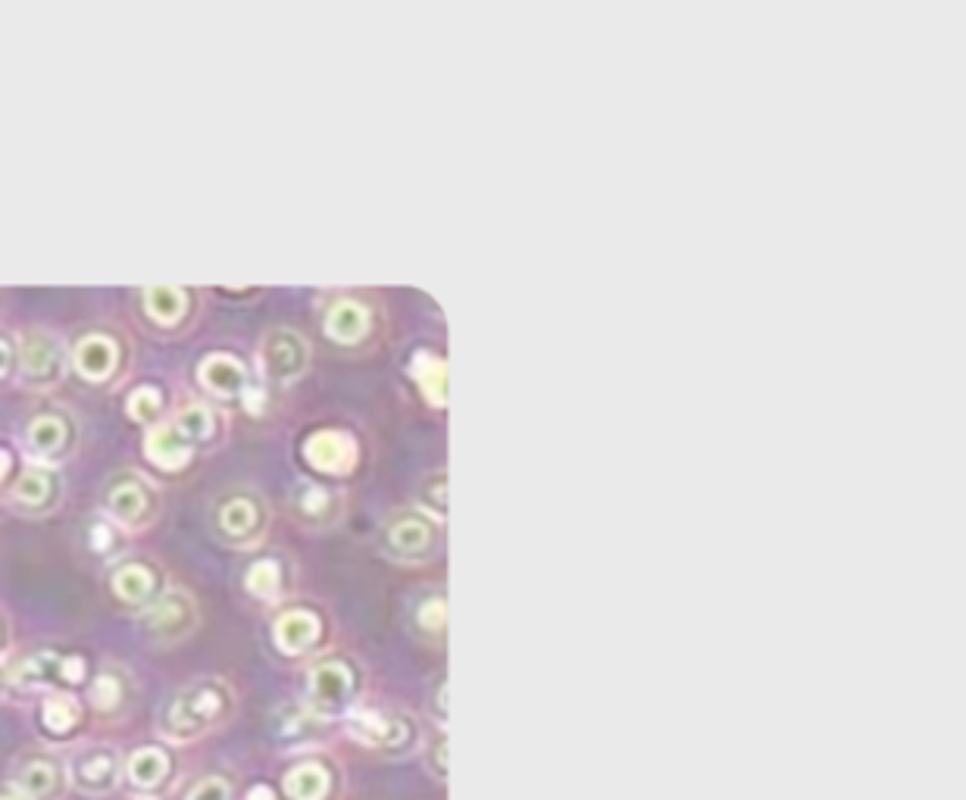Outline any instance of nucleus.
Segmentation results:
<instances>
[{
	"label": "nucleus",
	"instance_id": "f257e3e1",
	"mask_svg": "<svg viewBox=\"0 0 966 800\" xmlns=\"http://www.w3.org/2000/svg\"><path fill=\"white\" fill-rule=\"evenodd\" d=\"M232 714V691L220 679H197L179 688L160 710L156 729L166 741L189 745L223 726Z\"/></svg>",
	"mask_w": 966,
	"mask_h": 800
},
{
	"label": "nucleus",
	"instance_id": "f03ea898",
	"mask_svg": "<svg viewBox=\"0 0 966 800\" xmlns=\"http://www.w3.org/2000/svg\"><path fill=\"white\" fill-rule=\"evenodd\" d=\"M10 784L29 800H63L70 791V766L57 753L29 750L22 753L10 772Z\"/></svg>",
	"mask_w": 966,
	"mask_h": 800
},
{
	"label": "nucleus",
	"instance_id": "7ed1b4c3",
	"mask_svg": "<svg viewBox=\"0 0 966 800\" xmlns=\"http://www.w3.org/2000/svg\"><path fill=\"white\" fill-rule=\"evenodd\" d=\"M85 679V660L79 654H57V650H35L10 669V681L17 688L41 691L53 685H79Z\"/></svg>",
	"mask_w": 966,
	"mask_h": 800
},
{
	"label": "nucleus",
	"instance_id": "20e7f679",
	"mask_svg": "<svg viewBox=\"0 0 966 800\" xmlns=\"http://www.w3.org/2000/svg\"><path fill=\"white\" fill-rule=\"evenodd\" d=\"M70 782L88 794V798H104L113 794L122 782V757L110 745H91L79 750L70 763Z\"/></svg>",
	"mask_w": 966,
	"mask_h": 800
},
{
	"label": "nucleus",
	"instance_id": "39448f33",
	"mask_svg": "<svg viewBox=\"0 0 966 800\" xmlns=\"http://www.w3.org/2000/svg\"><path fill=\"white\" fill-rule=\"evenodd\" d=\"M122 779L135 791V798H151L166 791L173 782V757L160 745H141L122 760Z\"/></svg>",
	"mask_w": 966,
	"mask_h": 800
},
{
	"label": "nucleus",
	"instance_id": "423d86ee",
	"mask_svg": "<svg viewBox=\"0 0 966 800\" xmlns=\"http://www.w3.org/2000/svg\"><path fill=\"white\" fill-rule=\"evenodd\" d=\"M350 688H354V676L345 663L326 660L319 666H313L311 673V707L316 716L338 714L350 700Z\"/></svg>",
	"mask_w": 966,
	"mask_h": 800
},
{
	"label": "nucleus",
	"instance_id": "0eeeda50",
	"mask_svg": "<svg viewBox=\"0 0 966 800\" xmlns=\"http://www.w3.org/2000/svg\"><path fill=\"white\" fill-rule=\"evenodd\" d=\"M19 369L26 376V382L48 384L60 379L63 369V350L60 341L48 335V331H29L19 345Z\"/></svg>",
	"mask_w": 966,
	"mask_h": 800
},
{
	"label": "nucleus",
	"instance_id": "6e6552de",
	"mask_svg": "<svg viewBox=\"0 0 966 800\" xmlns=\"http://www.w3.org/2000/svg\"><path fill=\"white\" fill-rule=\"evenodd\" d=\"M141 623L156 638H179L194 626V604H191L189 594L166 592L144 609Z\"/></svg>",
	"mask_w": 966,
	"mask_h": 800
},
{
	"label": "nucleus",
	"instance_id": "1a4fd4ad",
	"mask_svg": "<svg viewBox=\"0 0 966 800\" xmlns=\"http://www.w3.org/2000/svg\"><path fill=\"white\" fill-rule=\"evenodd\" d=\"M263 363L273 379H294L307 363V345L294 331H273L263 341Z\"/></svg>",
	"mask_w": 966,
	"mask_h": 800
},
{
	"label": "nucleus",
	"instance_id": "9d476101",
	"mask_svg": "<svg viewBox=\"0 0 966 800\" xmlns=\"http://www.w3.org/2000/svg\"><path fill=\"white\" fill-rule=\"evenodd\" d=\"M144 453L148 460L160 466V470H179L185 466L191 457V444L173 429V422H160L151 425L144 435Z\"/></svg>",
	"mask_w": 966,
	"mask_h": 800
},
{
	"label": "nucleus",
	"instance_id": "9b49d317",
	"mask_svg": "<svg viewBox=\"0 0 966 800\" xmlns=\"http://www.w3.org/2000/svg\"><path fill=\"white\" fill-rule=\"evenodd\" d=\"M116 357H120V350L106 335H85L72 350V363L91 382L106 379L116 369Z\"/></svg>",
	"mask_w": 966,
	"mask_h": 800
},
{
	"label": "nucleus",
	"instance_id": "f8f14e48",
	"mask_svg": "<svg viewBox=\"0 0 966 800\" xmlns=\"http://www.w3.org/2000/svg\"><path fill=\"white\" fill-rule=\"evenodd\" d=\"M282 791L288 800H326L332 791V772L316 760H304L285 772Z\"/></svg>",
	"mask_w": 966,
	"mask_h": 800
},
{
	"label": "nucleus",
	"instance_id": "ddd939ff",
	"mask_svg": "<svg viewBox=\"0 0 966 800\" xmlns=\"http://www.w3.org/2000/svg\"><path fill=\"white\" fill-rule=\"evenodd\" d=\"M106 510L120 525H139L151 510V498L139 479H125L106 494Z\"/></svg>",
	"mask_w": 966,
	"mask_h": 800
},
{
	"label": "nucleus",
	"instance_id": "4468645a",
	"mask_svg": "<svg viewBox=\"0 0 966 800\" xmlns=\"http://www.w3.org/2000/svg\"><path fill=\"white\" fill-rule=\"evenodd\" d=\"M216 529L228 541H247L260 529V510L251 498H228L216 513Z\"/></svg>",
	"mask_w": 966,
	"mask_h": 800
},
{
	"label": "nucleus",
	"instance_id": "2eb2a0df",
	"mask_svg": "<svg viewBox=\"0 0 966 800\" xmlns=\"http://www.w3.org/2000/svg\"><path fill=\"white\" fill-rule=\"evenodd\" d=\"M201 382L213 394H238L244 388V366L228 353H213L201 363Z\"/></svg>",
	"mask_w": 966,
	"mask_h": 800
},
{
	"label": "nucleus",
	"instance_id": "dca6fc26",
	"mask_svg": "<svg viewBox=\"0 0 966 800\" xmlns=\"http://www.w3.org/2000/svg\"><path fill=\"white\" fill-rule=\"evenodd\" d=\"M82 722V707L70 695H51L41 704V729L51 738H70L75 726Z\"/></svg>",
	"mask_w": 966,
	"mask_h": 800
},
{
	"label": "nucleus",
	"instance_id": "f3484780",
	"mask_svg": "<svg viewBox=\"0 0 966 800\" xmlns=\"http://www.w3.org/2000/svg\"><path fill=\"white\" fill-rule=\"evenodd\" d=\"M316 632H319L316 616H311L307 609H292L276 623V644L285 654H301L316 642Z\"/></svg>",
	"mask_w": 966,
	"mask_h": 800
},
{
	"label": "nucleus",
	"instance_id": "a211bd4d",
	"mask_svg": "<svg viewBox=\"0 0 966 800\" xmlns=\"http://www.w3.org/2000/svg\"><path fill=\"white\" fill-rule=\"evenodd\" d=\"M88 697H91L94 710H98L101 716H116L122 714L125 704H129V681H125V676H122L120 669H104L98 679L91 681Z\"/></svg>",
	"mask_w": 966,
	"mask_h": 800
},
{
	"label": "nucleus",
	"instance_id": "6ab92c4d",
	"mask_svg": "<svg viewBox=\"0 0 966 800\" xmlns=\"http://www.w3.org/2000/svg\"><path fill=\"white\" fill-rule=\"evenodd\" d=\"M53 491H57V482H53L51 472L44 466H26V472L13 485V501L26 510H41V506L51 504Z\"/></svg>",
	"mask_w": 966,
	"mask_h": 800
},
{
	"label": "nucleus",
	"instance_id": "aec40b11",
	"mask_svg": "<svg viewBox=\"0 0 966 800\" xmlns=\"http://www.w3.org/2000/svg\"><path fill=\"white\" fill-rule=\"evenodd\" d=\"M113 592L125 604H144L154 594V573L144 563H125L113 573Z\"/></svg>",
	"mask_w": 966,
	"mask_h": 800
},
{
	"label": "nucleus",
	"instance_id": "412c9836",
	"mask_svg": "<svg viewBox=\"0 0 966 800\" xmlns=\"http://www.w3.org/2000/svg\"><path fill=\"white\" fill-rule=\"evenodd\" d=\"M185 300L189 295L182 288H173V285H154V288H144V310L151 319H156L160 326H173L179 322V316L185 314Z\"/></svg>",
	"mask_w": 966,
	"mask_h": 800
},
{
	"label": "nucleus",
	"instance_id": "4be33fe9",
	"mask_svg": "<svg viewBox=\"0 0 966 800\" xmlns=\"http://www.w3.org/2000/svg\"><path fill=\"white\" fill-rule=\"evenodd\" d=\"M307 457H311L313 466L338 472L350 463V444L342 435H335V432H319V435H313L307 441Z\"/></svg>",
	"mask_w": 966,
	"mask_h": 800
},
{
	"label": "nucleus",
	"instance_id": "5701e85b",
	"mask_svg": "<svg viewBox=\"0 0 966 800\" xmlns=\"http://www.w3.org/2000/svg\"><path fill=\"white\" fill-rule=\"evenodd\" d=\"M347 731H350L357 741H363V745L382 748V745H392V741H397V735H400V722H392V719H385V716L363 710V714L350 716Z\"/></svg>",
	"mask_w": 966,
	"mask_h": 800
},
{
	"label": "nucleus",
	"instance_id": "b1692460",
	"mask_svg": "<svg viewBox=\"0 0 966 800\" xmlns=\"http://www.w3.org/2000/svg\"><path fill=\"white\" fill-rule=\"evenodd\" d=\"M26 438H29V444H32L38 453L51 457V453L63 451V444H67V422H63L60 417H53V413H48V417H35L32 422H29Z\"/></svg>",
	"mask_w": 966,
	"mask_h": 800
},
{
	"label": "nucleus",
	"instance_id": "393cba45",
	"mask_svg": "<svg viewBox=\"0 0 966 800\" xmlns=\"http://www.w3.org/2000/svg\"><path fill=\"white\" fill-rule=\"evenodd\" d=\"M173 429L185 438L189 444L191 441H201V438H207L210 429H213V413H210V407H204V403H189V407H182V410L175 413Z\"/></svg>",
	"mask_w": 966,
	"mask_h": 800
},
{
	"label": "nucleus",
	"instance_id": "a878e982",
	"mask_svg": "<svg viewBox=\"0 0 966 800\" xmlns=\"http://www.w3.org/2000/svg\"><path fill=\"white\" fill-rule=\"evenodd\" d=\"M316 729V714L311 707H288L278 714V735L292 741H307V735Z\"/></svg>",
	"mask_w": 966,
	"mask_h": 800
},
{
	"label": "nucleus",
	"instance_id": "bb28decb",
	"mask_svg": "<svg viewBox=\"0 0 966 800\" xmlns=\"http://www.w3.org/2000/svg\"><path fill=\"white\" fill-rule=\"evenodd\" d=\"M247 592H254L257 597H273L278 592V566L273 560H257L247 570Z\"/></svg>",
	"mask_w": 966,
	"mask_h": 800
},
{
	"label": "nucleus",
	"instance_id": "cd10ccee",
	"mask_svg": "<svg viewBox=\"0 0 966 800\" xmlns=\"http://www.w3.org/2000/svg\"><path fill=\"white\" fill-rule=\"evenodd\" d=\"M129 417L135 422H154L156 410H160V391L154 384H141L139 391H132V398L125 403Z\"/></svg>",
	"mask_w": 966,
	"mask_h": 800
},
{
	"label": "nucleus",
	"instance_id": "c85d7f7f",
	"mask_svg": "<svg viewBox=\"0 0 966 800\" xmlns=\"http://www.w3.org/2000/svg\"><path fill=\"white\" fill-rule=\"evenodd\" d=\"M185 800H235L232 794V782L223 779V776H207L201 782L194 784Z\"/></svg>",
	"mask_w": 966,
	"mask_h": 800
},
{
	"label": "nucleus",
	"instance_id": "c756f323",
	"mask_svg": "<svg viewBox=\"0 0 966 800\" xmlns=\"http://www.w3.org/2000/svg\"><path fill=\"white\" fill-rule=\"evenodd\" d=\"M326 329L332 335H338V338H350V335H357V329H360V314L350 304H338L332 310V316H328Z\"/></svg>",
	"mask_w": 966,
	"mask_h": 800
},
{
	"label": "nucleus",
	"instance_id": "7c9ffc66",
	"mask_svg": "<svg viewBox=\"0 0 966 800\" xmlns=\"http://www.w3.org/2000/svg\"><path fill=\"white\" fill-rule=\"evenodd\" d=\"M244 800H276V791H273L270 784H254Z\"/></svg>",
	"mask_w": 966,
	"mask_h": 800
},
{
	"label": "nucleus",
	"instance_id": "2f4dec72",
	"mask_svg": "<svg viewBox=\"0 0 966 800\" xmlns=\"http://www.w3.org/2000/svg\"><path fill=\"white\" fill-rule=\"evenodd\" d=\"M0 800H29V798H22L13 784H0Z\"/></svg>",
	"mask_w": 966,
	"mask_h": 800
},
{
	"label": "nucleus",
	"instance_id": "473e14b6",
	"mask_svg": "<svg viewBox=\"0 0 966 800\" xmlns=\"http://www.w3.org/2000/svg\"><path fill=\"white\" fill-rule=\"evenodd\" d=\"M7 363H10V348H7V345L0 341V376L7 372Z\"/></svg>",
	"mask_w": 966,
	"mask_h": 800
},
{
	"label": "nucleus",
	"instance_id": "72a5a7b5",
	"mask_svg": "<svg viewBox=\"0 0 966 800\" xmlns=\"http://www.w3.org/2000/svg\"><path fill=\"white\" fill-rule=\"evenodd\" d=\"M7 470H10V457H7V451H0V479L7 475Z\"/></svg>",
	"mask_w": 966,
	"mask_h": 800
},
{
	"label": "nucleus",
	"instance_id": "f704fd0d",
	"mask_svg": "<svg viewBox=\"0 0 966 800\" xmlns=\"http://www.w3.org/2000/svg\"><path fill=\"white\" fill-rule=\"evenodd\" d=\"M129 800H151V798H129Z\"/></svg>",
	"mask_w": 966,
	"mask_h": 800
}]
</instances>
